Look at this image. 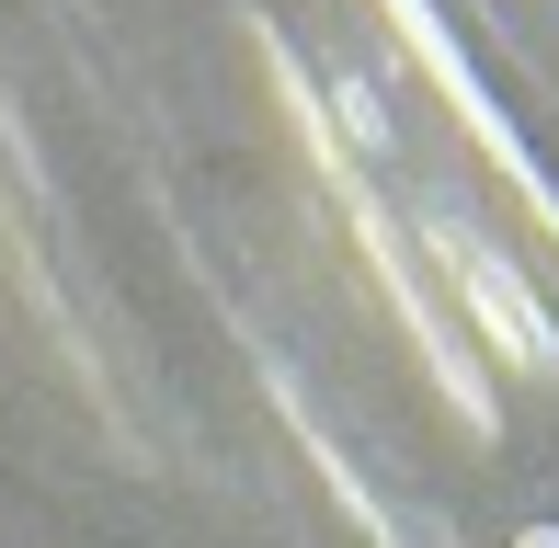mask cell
Listing matches in <instances>:
<instances>
[{"mask_svg":"<svg viewBox=\"0 0 559 548\" xmlns=\"http://www.w3.org/2000/svg\"><path fill=\"white\" fill-rule=\"evenodd\" d=\"M445 263H456V286H468V297H479V309H491V320H502V343H514V355H548V343H537V320H525V297H514V286H502V263H491V252H468V240H456V229H445Z\"/></svg>","mask_w":559,"mask_h":548,"instance_id":"obj_1","label":"cell"},{"mask_svg":"<svg viewBox=\"0 0 559 548\" xmlns=\"http://www.w3.org/2000/svg\"><path fill=\"white\" fill-rule=\"evenodd\" d=\"M525 548H559V537H525Z\"/></svg>","mask_w":559,"mask_h":548,"instance_id":"obj_2","label":"cell"}]
</instances>
